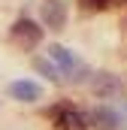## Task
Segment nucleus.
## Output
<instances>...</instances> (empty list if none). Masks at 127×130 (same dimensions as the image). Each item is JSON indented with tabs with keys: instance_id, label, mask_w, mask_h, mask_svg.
I'll return each mask as SVG.
<instances>
[{
	"instance_id": "0eeeda50",
	"label": "nucleus",
	"mask_w": 127,
	"mask_h": 130,
	"mask_svg": "<svg viewBox=\"0 0 127 130\" xmlns=\"http://www.w3.org/2000/svg\"><path fill=\"white\" fill-rule=\"evenodd\" d=\"M94 91L100 97H106V100L109 97H121L124 100V85H121L112 73H97L94 76Z\"/></svg>"
},
{
	"instance_id": "6e6552de",
	"label": "nucleus",
	"mask_w": 127,
	"mask_h": 130,
	"mask_svg": "<svg viewBox=\"0 0 127 130\" xmlns=\"http://www.w3.org/2000/svg\"><path fill=\"white\" fill-rule=\"evenodd\" d=\"M33 70H36L39 76H45L49 82H61V73H58V67L52 64L49 58H33Z\"/></svg>"
},
{
	"instance_id": "20e7f679",
	"label": "nucleus",
	"mask_w": 127,
	"mask_h": 130,
	"mask_svg": "<svg viewBox=\"0 0 127 130\" xmlns=\"http://www.w3.org/2000/svg\"><path fill=\"white\" fill-rule=\"evenodd\" d=\"M55 115V124L61 130H88V118L79 112V109H70V106H55L52 109Z\"/></svg>"
},
{
	"instance_id": "f03ea898",
	"label": "nucleus",
	"mask_w": 127,
	"mask_h": 130,
	"mask_svg": "<svg viewBox=\"0 0 127 130\" xmlns=\"http://www.w3.org/2000/svg\"><path fill=\"white\" fill-rule=\"evenodd\" d=\"M12 42H18V45H24V48H30V45H36L39 39H42V27L36 24V21H30V18H18L15 24H12Z\"/></svg>"
},
{
	"instance_id": "39448f33",
	"label": "nucleus",
	"mask_w": 127,
	"mask_h": 130,
	"mask_svg": "<svg viewBox=\"0 0 127 130\" xmlns=\"http://www.w3.org/2000/svg\"><path fill=\"white\" fill-rule=\"evenodd\" d=\"M88 127H94V130H118V127H124V124H121V115L115 109L97 106L94 112H91V118H88Z\"/></svg>"
},
{
	"instance_id": "7ed1b4c3",
	"label": "nucleus",
	"mask_w": 127,
	"mask_h": 130,
	"mask_svg": "<svg viewBox=\"0 0 127 130\" xmlns=\"http://www.w3.org/2000/svg\"><path fill=\"white\" fill-rule=\"evenodd\" d=\"M39 15H42V24L49 30H64V24H67V3L64 0H45L39 6Z\"/></svg>"
},
{
	"instance_id": "1a4fd4ad",
	"label": "nucleus",
	"mask_w": 127,
	"mask_h": 130,
	"mask_svg": "<svg viewBox=\"0 0 127 130\" xmlns=\"http://www.w3.org/2000/svg\"><path fill=\"white\" fill-rule=\"evenodd\" d=\"M79 6L94 9V12H103V9H109V6H112V0H79Z\"/></svg>"
},
{
	"instance_id": "423d86ee",
	"label": "nucleus",
	"mask_w": 127,
	"mask_h": 130,
	"mask_svg": "<svg viewBox=\"0 0 127 130\" xmlns=\"http://www.w3.org/2000/svg\"><path fill=\"white\" fill-rule=\"evenodd\" d=\"M6 91H9V97L18 100V103H36V100L42 97V88L36 82H30V79H15Z\"/></svg>"
},
{
	"instance_id": "f257e3e1",
	"label": "nucleus",
	"mask_w": 127,
	"mask_h": 130,
	"mask_svg": "<svg viewBox=\"0 0 127 130\" xmlns=\"http://www.w3.org/2000/svg\"><path fill=\"white\" fill-rule=\"evenodd\" d=\"M49 61L58 67V73H64V76L73 79V82H82L85 76H91V70L82 64V58H76L70 48H64V45H58V42L49 45Z\"/></svg>"
}]
</instances>
